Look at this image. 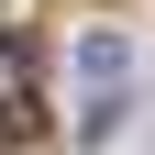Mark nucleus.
<instances>
[{
    "label": "nucleus",
    "instance_id": "nucleus-1",
    "mask_svg": "<svg viewBox=\"0 0 155 155\" xmlns=\"http://www.w3.org/2000/svg\"><path fill=\"white\" fill-rule=\"evenodd\" d=\"M122 78H133L122 33H78V122H89V133H111V111H122Z\"/></svg>",
    "mask_w": 155,
    "mask_h": 155
},
{
    "label": "nucleus",
    "instance_id": "nucleus-2",
    "mask_svg": "<svg viewBox=\"0 0 155 155\" xmlns=\"http://www.w3.org/2000/svg\"><path fill=\"white\" fill-rule=\"evenodd\" d=\"M45 100H33V45L22 33H0V133H33Z\"/></svg>",
    "mask_w": 155,
    "mask_h": 155
}]
</instances>
